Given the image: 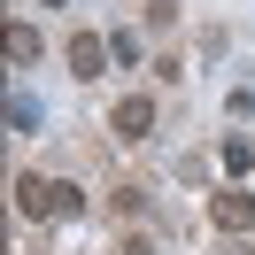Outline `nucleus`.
<instances>
[{
	"label": "nucleus",
	"instance_id": "nucleus-5",
	"mask_svg": "<svg viewBox=\"0 0 255 255\" xmlns=\"http://www.w3.org/2000/svg\"><path fill=\"white\" fill-rule=\"evenodd\" d=\"M217 162H224V178H248V162H255V147L240 139V131H224V139H217Z\"/></svg>",
	"mask_w": 255,
	"mask_h": 255
},
{
	"label": "nucleus",
	"instance_id": "nucleus-3",
	"mask_svg": "<svg viewBox=\"0 0 255 255\" xmlns=\"http://www.w3.org/2000/svg\"><path fill=\"white\" fill-rule=\"evenodd\" d=\"M209 217H217V232H224V240L255 232V193H217V201H209Z\"/></svg>",
	"mask_w": 255,
	"mask_h": 255
},
{
	"label": "nucleus",
	"instance_id": "nucleus-8",
	"mask_svg": "<svg viewBox=\"0 0 255 255\" xmlns=\"http://www.w3.org/2000/svg\"><path fill=\"white\" fill-rule=\"evenodd\" d=\"M47 8H62V0H47Z\"/></svg>",
	"mask_w": 255,
	"mask_h": 255
},
{
	"label": "nucleus",
	"instance_id": "nucleus-7",
	"mask_svg": "<svg viewBox=\"0 0 255 255\" xmlns=\"http://www.w3.org/2000/svg\"><path fill=\"white\" fill-rule=\"evenodd\" d=\"M8 124H16V131H39V101L31 93H8Z\"/></svg>",
	"mask_w": 255,
	"mask_h": 255
},
{
	"label": "nucleus",
	"instance_id": "nucleus-2",
	"mask_svg": "<svg viewBox=\"0 0 255 255\" xmlns=\"http://www.w3.org/2000/svg\"><path fill=\"white\" fill-rule=\"evenodd\" d=\"M109 131H116V139H147V131H155V101H147V93H124L109 109Z\"/></svg>",
	"mask_w": 255,
	"mask_h": 255
},
{
	"label": "nucleus",
	"instance_id": "nucleus-6",
	"mask_svg": "<svg viewBox=\"0 0 255 255\" xmlns=\"http://www.w3.org/2000/svg\"><path fill=\"white\" fill-rule=\"evenodd\" d=\"M8 62H39V31H31V23H8Z\"/></svg>",
	"mask_w": 255,
	"mask_h": 255
},
{
	"label": "nucleus",
	"instance_id": "nucleus-1",
	"mask_svg": "<svg viewBox=\"0 0 255 255\" xmlns=\"http://www.w3.org/2000/svg\"><path fill=\"white\" fill-rule=\"evenodd\" d=\"M16 209H23V217H78V209H85V193L78 186H70V178H39V170H23L16 178Z\"/></svg>",
	"mask_w": 255,
	"mask_h": 255
},
{
	"label": "nucleus",
	"instance_id": "nucleus-4",
	"mask_svg": "<svg viewBox=\"0 0 255 255\" xmlns=\"http://www.w3.org/2000/svg\"><path fill=\"white\" fill-rule=\"evenodd\" d=\"M101 62H109V39H101V31L70 39V70H78V78H101Z\"/></svg>",
	"mask_w": 255,
	"mask_h": 255
}]
</instances>
